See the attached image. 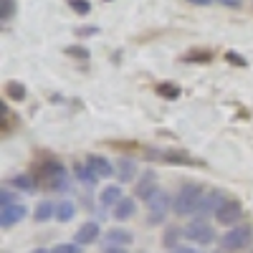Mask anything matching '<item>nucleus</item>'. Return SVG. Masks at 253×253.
I'll list each match as a JSON object with an SVG mask.
<instances>
[{"instance_id": "nucleus-1", "label": "nucleus", "mask_w": 253, "mask_h": 253, "mask_svg": "<svg viewBox=\"0 0 253 253\" xmlns=\"http://www.w3.org/2000/svg\"><path fill=\"white\" fill-rule=\"evenodd\" d=\"M203 198H205L203 182H182L177 195L172 198V210L177 215H193V213H198Z\"/></svg>"}, {"instance_id": "nucleus-2", "label": "nucleus", "mask_w": 253, "mask_h": 253, "mask_svg": "<svg viewBox=\"0 0 253 253\" xmlns=\"http://www.w3.org/2000/svg\"><path fill=\"white\" fill-rule=\"evenodd\" d=\"M38 182H43L48 190H69V175H66V167L58 160H43L38 165Z\"/></svg>"}, {"instance_id": "nucleus-3", "label": "nucleus", "mask_w": 253, "mask_h": 253, "mask_svg": "<svg viewBox=\"0 0 253 253\" xmlns=\"http://www.w3.org/2000/svg\"><path fill=\"white\" fill-rule=\"evenodd\" d=\"M253 243V225L251 223H241L236 228H230L228 233L220 238V251L223 253H236V251H243Z\"/></svg>"}, {"instance_id": "nucleus-4", "label": "nucleus", "mask_w": 253, "mask_h": 253, "mask_svg": "<svg viewBox=\"0 0 253 253\" xmlns=\"http://www.w3.org/2000/svg\"><path fill=\"white\" fill-rule=\"evenodd\" d=\"M172 208V198L165 193V190H157V193L147 200V225H162L167 220V213Z\"/></svg>"}, {"instance_id": "nucleus-5", "label": "nucleus", "mask_w": 253, "mask_h": 253, "mask_svg": "<svg viewBox=\"0 0 253 253\" xmlns=\"http://www.w3.org/2000/svg\"><path fill=\"white\" fill-rule=\"evenodd\" d=\"M182 233H185V238H187V241L200 243L203 248H205V246H210V243L215 241V228L210 225L208 220H203V218L190 220V223L182 228Z\"/></svg>"}, {"instance_id": "nucleus-6", "label": "nucleus", "mask_w": 253, "mask_h": 253, "mask_svg": "<svg viewBox=\"0 0 253 253\" xmlns=\"http://www.w3.org/2000/svg\"><path fill=\"white\" fill-rule=\"evenodd\" d=\"M215 220H218L220 225H228V228H236V225H241V220H243V205H241V200H236V198H228V200L218 208Z\"/></svg>"}, {"instance_id": "nucleus-7", "label": "nucleus", "mask_w": 253, "mask_h": 253, "mask_svg": "<svg viewBox=\"0 0 253 253\" xmlns=\"http://www.w3.org/2000/svg\"><path fill=\"white\" fill-rule=\"evenodd\" d=\"M228 198H225V193H223V190H210V193H205V198L200 200V208H198V218H208V215H215L218 213V208L225 203Z\"/></svg>"}, {"instance_id": "nucleus-8", "label": "nucleus", "mask_w": 253, "mask_h": 253, "mask_svg": "<svg viewBox=\"0 0 253 253\" xmlns=\"http://www.w3.org/2000/svg\"><path fill=\"white\" fill-rule=\"evenodd\" d=\"M26 215H28L26 203H13V205H5V208H0V225H3V228L8 230V228L18 225Z\"/></svg>"}, {"instance_id": "nucleus-9", "label": "nucleus", "mask_w": 253, "mask_h": 253, "mask_svg": "<svg viewBox=\"0 0 253 253\" xmlns=\"http://www.w3.org/2000/svg\"><path fill=\"white\" fill-rule=\"evenodd\" d=\"M160 190V185H157V175L152 172V170H144L142 172V177H139V182L134 185V198H142L144 203L150 200L155 193Z\"/></svg>"}, {"instance_id": "nucleus-10", "label": "nucleus", "mask_w": 253, "mask_h": 253, "mask_svg": "<svg viewBox=\"0 0 253 253\" xmlns=\"http://www.w3.org/2000/svg\"><path fill=\"white\" fill-rule=\"evenodd\" d=\"M150 157H157L167 165H198V167L203 165L200 160H193L190 155H185L180 150H150Z\"/></svg>"}, {"instance_id": "nucleus-11", "label": "nucleus", "mask_w": 253, "mask_h": 253, "mask_svg": "<svg viewBox=\"0 0 253 253\" xmlns=\"http://www.w3.org/2000/svg\"><path fill=\"white\" fill-rule=\"evenodd\" d=\"M99 236H101L99 223H96V220H86V223H81L79 230L74 233V243H79V246H91V243L99 241Z\"/></svg>"}, {"instance_id": "nucleus-12", "label": "nucleus", "mask_w": 253, "mask_h": 253, "mask_svg": "<svg viewBox=\"0 0 253 253\" xmlns=\"http://www.w3.org/2000/svg\"><path fill=\"white\" fill-rule=\"evenodd\" d=\"M129 243H134V233L126 230V228H112V230L104 233V246H122V248H126Z\"/></svg>"}, {"instance_id": "nucleus-13", "label": "nucleus", "mask_w": 253, "mask_h": 253, "mask_svg": "<svg viewBox=\"0 0 253 253\" xmlns=\"http://www.w3.org/2000/svg\"><path fill=\"white\" fill-rule=\"evenodd\" d=\"M86 162H89V167L96 172V177H112V175H117V167L104 157V155H89L86 157Z\"/></svg>"}, {"instance_id": "nucleus-14", "label": "nucleus", "mask_w": 253, "mask_h": 253, "mask_svg": "<svg viewBox=\"0 0 253 253\" xmlns=\"http://www.w3.org/2000/svg\"><path fill=\"white\" fill-rule=\"evenodd\" d=\"M137 177V162L132 157H122L117 162V180L124 185V182H132Z\"/></svg>"}, {"instance_id": "nucleus-15", "label": "nucleus", "mask_w": 253, "mask_h": 253, "mask_svg": "<svg viewBox=\"0 0 253 253\" xmlns=\"http://www.w3.org/2000/svg\"><path fill=\"white\" fill-rule=\"evenodd\" d=\"M134 213H137V203H134V198H124V200H119V203L112 208L114 220H129Z\"/></svg>"}, {"instance_id": "nucleus-16", "label": "nucleus", "mask_w": 253, "mask_h": 253, "mask_svg": "<svg viewBox=\"0 0 253 253\" xmlns=\"http://www.w3.org/2000/svg\"><path fill=\"white\" fill-rule=\"evenodd\" d=\"M119 200H124L122 185H107V187L101 190V195H99V203H101V208H114Z\"/></svg>"}, {"instance_id": "nucleus-17", "label": "nucleus", "mask_w": 253, "mask_h": 253, "mask_svg": "<svg viewBox=\"0 0 253 253\" xmlns=\"http://www.w3.org/2000/svg\"><path fill=\"white\" fill-rule=\"evenodd\" d=\"M74 175H76V180L79 182H84V185H86V187H94L96 185V172L91 170V167H89V162H76L74 165Z\"/></svg>"}, {"instance_id": "nucleus-18", "label": "nucleus", "mask_w": 253, "mask_h": 253, "mask_svg": "<svg viewBox=\"0 0 253 253\" xmlns=\"http://www.w3.org/2000/svg\"><path fill=\"white\" fill-rule=\"evenodd\" d=\"M51 218H56V203L51 200H41L33 210V220L36 223H48Z\"/></svg>"}, {"instance_id": "nucleus-19", "label": "nucleus", "mask_w": 253, "mask_h": 253, "mask_svg": "<svg viewBox=\"0 0 253 253\" xmlns=\"http://www.w3.org/2000/svg\"><path fill=\"white\" fill-rule=\"evenodd\" d=\"M182 238H185L182 228L170 225V228H165V233H162V246H165V248H170V251H175V248H180Z\"/></svg>"}, {"instance_id": "nucleus-20", "label": "nucleus", "mask_w": 253, "mask_h": 253, "mask_svg": "<svg viewBox=\"0 0 253 253\" xmlns=\"http://www.w3.org/2000/svg\"><path fill=\"white\" fill-rule=\"evenodd\" d=\"M76 215V203L74 200H61L56 203V220L58 223H71Z\"/></svg>"}, {"instance_id": "nucleus-21", "label": "nucleus", "mask_w": 253, "mask_h": 253, "mask_svg": "<svg viewBox=\"0 0 253 253\" xmlns=\"http://www.w3.org/2000/svg\"><path fill=\"white\" fill-rule=\"evenodd\" d=\"M8 185L15 187V190H23V193H33V190H36V182H33L31 175H15Z\"/></svg>"}, {"instance_id": "nucleus-22", "label": "nucleus", "mask_w": 253, "mask_h": 253, "mask_svg": "<svg viewBox=\"0 0 253 253\" xmlns=\"http://www.w3.org/2000/svg\"><path fill=\"white\" fill-rule=\"evenodd\" d=\"M5 94L10 101H23L26 99V86L20 81H8L5 84Z\"/></svg>"}, {"instance_id": "nucleus-23", "label": "nucleus", "mask_w": 253, "mask_h": 253, "mask_svg": "<svg viewBox=\"0 0 253 253\" xmlns=\"http://www.w3.org/2000/svg\"><path fill=\"white\" fill-rule=\"evenodd\" d=\"M63 53L71 56V58H79V61H89L91 58L89 48H84V46H66V48H63Z\"/></svg>"}, {"instance_id": "nucleus-24", "label": "nucleus", "mask_w": 253, "mask_h": 253, "mask_svg": "<svg viewBox=\"0 0 253 253\" xmlns=\"http://www.w3.org/2000/svg\"><path fill=\"white\" fill-rule=\"evenodd\" d=\"M210 58V51H190V53H185L182 56V61H187V63H208Z\"/></svg>"}, {"instance_id": "nucleus-25", "label": "nucleus", "mask_w": 253, "mask_h": 253, "mask_svg": "<svg viewBox=\"0 0 253 253\" xmlns=\"http://www.w3.org/2000/svg\"><path fill=\"white\" fill-rule=\"evenodd\" d=\"M69 8L76 13V15H89L91 13V3L89 0H66Z\"/></svg>"}, {"instance_id": "nucleus-26", "label": "nucleus", "mask_w": 253, "mask_h": 253, "mask_svg": "<svg viewBox=\"0 0 253 253\" xmlns=\"http://www.w3.org/2000/svg\"><path fill=\"white\" fill-rule=\"evenodd\" d=\"M15 15V0H0V20H10Z\"/></svg>"}, {"instance_id": "nucleus-27", "label": "nucleus", "mask_w": 253, "mask_h": 253, "mask_svg": "<svg viewBox=\"0 0 253 253\" xmlns=\"http://www.w3.org/2000/svg\"><path fill=\"white\" fill-rule=\"evenodd\" d=\"M53 253H84V246H79V243H58L53 248Z\"/></svg>"}, {"instance_id": "nucleus-28", "label": "nucleus", "mask_w": 253, "mask_h": 253, "mask_svg": "<svg viewBox=\"0 0 253 253\" xmlns=\"http://www.w3.org/2000/svg\"><path fill=\"white\" fill-rule=\"evenodd\" d=\"M0 203H3V208H5V205H13V203H20V200H15L10 185H5L3 190H0Z\"/></svg>"}, {"instance_id": "nucleus-29", "label": "nucleus", "mask_w": 253, "mask_h": 253, "mask_svg": "<svg viewBox=\"0 0 253 253\" xmlns=\"http://www.w3.org/2000/svg\"><path fill=\"white\" fill-rule=\"evenodd\" d=\"M213 3H220L223 8H241L243 0H213Z\"/></svg>"}, {"instance_id": "nucleus-30", "label": "nucleus", "mask_w": 253, "mask_h": 253, "mask_svg": "<svg viewBox=\"0 0 253 253\" xmlns=\"http://www.w3.org/2000/svg\"><path fill=\"white\" fill-rule=\"evenodd\" d=\"M228 61H230V63H236V66H246V58L238 56V53H233V51L228 53Z\"/></svg>"}, {"instance_id": "nucleus-31", "label": "nucleus", "mask_w": 253, "mask_h": 253, "mask_svg": "<svg viewBox=\"0 0 253 253\" xmlns=\"http://www.w3.org/2000/svg\"><path fill=\"white\" fill-rule=\"evenodd\" d=\"M170 253H205V251L193 248V246H180V248H175V251H170Z\"/></svg>"}, {"instance_id": "nucleus-32", "label": "nucleus", "mask_w": 253, "mask_h": 253, "mask_svg": "<svg viewBox=\"0 0 253 253\" xmlns=\"http://www.w3.org/2000/svg\"><path fill=\"white\" fill-rule=\"evenodd\" d=\"M160 94H165V96L175 99V96H177V89H175V86H160Z\"/></svg>"}, {"instance_id": "nucleus-33", "label": "nucleus", "mask_w": 253, "mask_h": 253, "mask_svg": "<svg viewBox=\"0 0 253 253\" xmlns=\"http://www.w3.org/2000/svg\"><path fill=\"white\" fill-rule=\"evenodd\" d=\"M101 253H129L126 248H122V246H104V251Z\"/></svg>"}, {"instance_id": "nucleus-34", "label": "nucleus", "mask_w": 253, "mask_h": 253, "mask_svg": "<svg viewBox=\"0 0 253 253\" xmlns=\"http://www.w3.org/2000/svg\"><path fill=\"white\" fill-rule=\"evenodd\" d=\"M187 3H190V5H203V8H205V5L213 3V0H187Z\"/></svg>"}, {"instance_id": "nucleus-35", "label": "nucleus", "mask_w": 253, "mask_h": 253, "mask_svg": "<svg viewBox=\"0 0 253 253\" xmlns=\"http://www.w3.org/2000/svg\"><path fill=\"white\" fill-rule=\"evenodd\" d=\"M31 253H53V251H51V248H43V246H41V248H33Z\"/></svg>"}]
</instances>
